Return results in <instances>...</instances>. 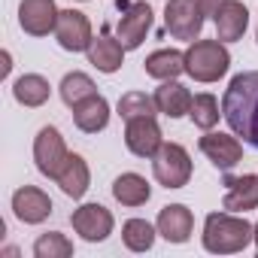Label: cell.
Returning a JSON list of instances; mask_svg holds the SVG:
<instances>
[{
  "mask_svg": "<svg viewBox=\"0 0 258 258\" xmlns=\"http://www.w3.org/2000/svg\"><path fill=\"white\" fill-rule=\"evenodd\" d=\"M55 37H58V46L64 52H88V46L94 40L88 16L79 10H61L58 25H55Z\"/></svg>",
  "mask_w": 258,
  "mask_h": 258,
  "instance_id": "52a82bcc",
  "label": "cell"
},
{
  "mask_svg": "<svg viewBox=\"0 0 258 258\" xmlns=\"http://www.w3.org/2000/svg\"><path fill=\"white\" fill-rule=\"evenodd\" d=\"M155 228L167 243H185L195 231V216L185 204H167V207H161Z\"/></svg>",
  "mask_w": 258,
  "mask_h": 258,
  "instance_id": "5bb4252c",
  "label": "cell"
},
{
  "mask_svg": "<svg viewBox=\"0 0 258 258\" xmlns=\"http://www.w3.org/2000/svg\"><path fill=\"white\" fill-rule=\"evenodd\" d=\"M164 25L176 40H198L204 31V10L198 0H167Z\"/></svg>",
  "mask_w": 258,
  "mask_h": 258,
  "instance_id": "5b68a950",
  "label": "cell"
},
{
  "mask_svg": "<svg viewBox=\"0 0 258 258\" xmlns=\"http://www.w3.org/2000/svg\"><path fill=\"white\" fill-rule=\"evenodd\" d=\"M34 255L37 258H70L73 255V243L61 231H49V234H40L37 237Z\"/></svg>",
  "mask_w": 258,
  "mask_h": 258,
  "instance_id": "83f0119b",
  "label": "cell"
},
{
  "mask_svg": "<svg viewBox=\"0 0 258 258\" xmlns=\"http://www.w3.org/2000/svg\"><path fill=\"white\" fill-rule=\"evenodd\" d=\"M55 182L61 185V191H64L67 198L79 201V198L88 191V185H91V173H88L85 158H82V155H67V161H64L61 173L55 176Z\"/></svg>",
  "mask_w": 258,
  "mask_h": 258,
  "instance_id": "ffe728a7",
  "label": "cell"
},
{
  "mask_svg": "<svg viewBox=\"0 0 258 258\" xmlns=\"http://www.w3.org/2000/svg\"><path fill=\"white\" fill-rule=\"evenodd\" d=\"M213 22H216V40H222V43H237V40L246 34L249 10L240 4V0H225V4L216 10Z\"/></svg>",
  "mask_w": 258,
  "mask_h": 258,
  "instance_id": "9a60e30c",
  "label": "cell"
},
{
  "mask_svg": "<svg viewBox=\"0 0 258 258\" xmlns=\"http://www.w3.org/2000/svg\"><path fill=\"white\" fill-rule=\"evenodd\" d=\"M13 94H16V100H19L22 106H43V103L49 100V94H52V85H49V79H43L40 73H25V76L16 79Z\"/></svg>",
  "mask_w": 258,
  "mask_h": 258,
  "instance_id": "603a6c76",
  "label": "cell"
},
{
  "mask_svg": "<svg viewBox=\"0 0 258 258\" xmlns=\"http://www.w3.org/2000/svg\"><path fill=\"white\" fill-rule=\"evenodd\" d=\"M161 127L155 121V115H143V118H131L124 124V146L131 149L137 158H152L161 149Z\"/></svg>",
  "mask_w": 258,
  "mask_h": 258,
  "instance_id": "9c48e42d",
  "label": "cell"
},
{
  "mask_svg": "<svg viewBox=\"0 0 258 258\" xmlns=\"http://www.w3.org/2000/svg\"><path fill=\"white\" fill-rule=\"evenodd\" d=\"M112 198L121 207H143L152 198V185L140 176V173H121L112 182Z\"/></svg>",
  "mask_w": 258,
  "mask_h": 258,
  "instance_id": "7402d4cb",
  "label": "cell"
},
{
  "mask_svg": "<svg viewBox=\"0 0 258 258\" xmlns=\"http://www.w3.org/2000/svg\"><path fill=\"white\" fill-rule=\"evenodd\" d=\"M222 115L231 131L243 137V143L258 149V70L237 73L228 82V91L222 97Z\"/></svg>",
  "mask_w": 258,
  "mask_h": 258,
  "instance_id": "6da1fadb",
  "label": "cell"
},
{
  "mask_svg": "<svg viewBox=\"0 0 258 258\" xmlns=\"http://www.w3.org/2000/svg\"><path fill=\"white\" fill-rule=\"evenodd\" d=\"M61 10L55 7V0H22L19 4V25L31 37H46L55 31Z\"/></svg>",
  "mask_w": 258,
  "mask_h": 258,
  "instance_id": "30bf717a",
  "label": "cell"
},
{
  "mask_svg": "<svg viewBox=\"0 0 258 258\" xmlns=\"http://www.w3.org/2000/svg\"><path fill=\"white\" fill-rule=\"evenodd\" d=\"M70 222L73 231L88 243H103L112 234V213L100 204H82L79 210H73Z\"/></svg>",
  "mask_w": 258,
  "mask_h": 258,
  "instance_id": "ba28073f",
  "label": "cell"
},
{
  "mask_svg": "<svg viewBox=\"0 0 258 258\" xmlns=\"http://www.w3.org/2000/svg\"><path fill=\"white\" fill-rule=\"evenodd\" d=\"M143 70H146V76L161 79V82L176 79L179 73H185V52H176V49H158V52H152V55L143 61Z\"/></svg>",
  "mask_w": 258,
  "mask_h": 258,
  "instance_id": "44dd1931",
  "label": "cell"
},
{
  "mask_svg": "<svg viewBox=\"0 0 258 258\" xmlns=\"http://www.w3.org/2000/svg\"><path fill=\"white\" fill-rule=\"evenodd\" d=\"M191 100H195V97L188 94V88L179 85L176 79H167V82H161V85L155 88V106H158V112H164L167 118H182V115H188Z\"/></svg>",
  "mask_w": 258,
  "mask_h": 258,
  "instance_id": "d6986e66",
  "label": "cell"
},
{
  "mask_svg": "<svg viewBox=\"0 0 258 258\" xmlns=\"http://www.w3.org/2000/svg\"><path fill=\"white\" fill-rule=\"evenodd\" d=\"M13 64H10V52H4V67H0V76H10Z\"/></svg>",
  "mask_w": 258,
  "mask_h": 258,
  "instance_id": "f546056e",
  "label": "cell"
},
{
  "mask_svg": "<svg viewBox=\"0 0 258 258\" xmlns=\"http://www.w3.org/2000/svg\"><path fill=\"white\" fill-rule=\"evenodd\" d=\"M201 4V10H204V16H216V10L225 4V0H198Z\"/></svg>",
  "mask_w": 258,
  "mask_h": 258,
  "instance_id": "f1b7e54d",
  "label": "cell"
},
{
  "mask_svg": "<svg viewBox=\"0 0 258 258\" xmlns=\"http://www.w3.org/2000/svg\"><path fill=\"white\" fill-rule=\"evenodd\" d=\"M67 146H64V137H61V131L58 127H52V124H46L43 131L37 134V140H34V161H37V170L43 173V176H49V179H55L58 173H61V167H64V161H67Z\"/></svg>",
  "mask_w": 258,
  "mask_h": 258,
  "instance_id": "8992f818",
  "label": "cell"
},
{
  "mask_svg": "<svg viewBox=\"0 0 258 258\" xmlns=\"http://www.w3.org/2000/svg\"><path fill=\"white\" fill-rule=\"evenodd\" d=\"M188 115H191V121L201 127V131H213V127L219 124V115H222L219 112V100L213 94H195Z\"/></svg>",
  "mask_w": 258,
  "mask_h": 258,
  "instance_id": "4316f807",
  "label": "cell"
},
{
  "mask_svg": "<svg viewBox=\"0 0 258 258\" xmlns=\"http://www.w3.org/2000/svg\"><path fill=\"white\" fill-rule=\"evenodd\" d=\"M231 67V55L222 40H195L185 49V73L195 82H219Z\"/></svg>",
  "mask_w": 258,
  "mask_h": 258,
  "instance_id": "3957f363",
  "label": "cell"
},
{
  "mask_svg": "<svg viewBox=\"0 0 258 258\" xmlns=\"http://www.w3.org/2000/svg\"><path fill=\"white\" fill-rule=\"evenodd\" d=\"M255 246H258V225H255Z\"/></svg>",
  "mask_w": 258,
  "mask_h": 258,
  "instance_id": "4dcf8cb0",
  "label": "cell"
},
{
  "mask_svg": "<svg viewBox=\"0 0 258 258\" xmlns=\"http://www.w3.org/2000/svg\"><path fill=\"white\" fill-rule=\"evenodd\" d=\"M255 240V225L231 213H210L204 222V249L213 255L243 252Z\"/></svg>",
  "mask_w": 258,
  "mask_h": 258,
  "instance_id": "7a4b0ae2",
  "label": "cell"
},
{
  "mask_svg": "<svg viewBox=\"0 0 258 258\" xmlns=\"http://www.w3.org/2000/svg\"><path fill=\"white\" fill-rule=\"evenodd\" d=\"M121 240L131 252H149L155 243V228L146 219H127L121 228Z\"/></svg>",
  "mask_w": 258,
  "mask_h": 258,
  "instance_id": "d4e9b609",
  "label": "cell"
},
{
  "mask_svg": "<svg viewBox=\"0 0 258 258\" xmlns=\"http://www.w3.org/2000/svg\"><path fill=\"white\" fill-rule=\"evenodd\" d=\"M152 28V7L149 4H124V13L118 19V43L124 49H137L146 40V31Z\"/></svg>",
  "mask_w": 258,
  "mask_h": 258,
  "instance_id": "8fae6325",
  "label": "cell"
},
{
  "mask_svg": "<svg viewBox=\"0 0 258 258\" xmlns=\"http://www.w3.org/2000/svg\"><path fill=\"white\" fill-rule=\"evenodd\" d=\"M152 173L155 182L164 188H182L191 179V158L185 146L179 143H161V149L152 155Z\"/></svg>",
  "mask_w": 258,
  "mask_h": 258,
  "instance_id": "277c9868",
  "label": "cell"
},
{
  "mask_svg": "<svg viewBox=\"0 0 258 258\" xmlns=\"http://www.w3.org/2000/svg\"><path fill=\"white\" fill-rule=\"evenodd\" d=\"M91 94H97V85H94V79L88 76V73H79V70H73V73H67L64 79H61V100L73 109L76 103H82L85 97H91Z\"/></svg>",
  "mask_w": 258,
  "mask_h": 258,
  "instance_id": "cb8c5ba5",
  "label": "cell"
},
{
  "mask_svg": "<svg viewBox=\"0 0 258 258\" xmlns=\"http://www.w3.org/2000/svg\"><path fill=\"white\" fill-rule=\"evenodd\" d=\"M198 146H201V152L213 161V167H219V170H231V167H237L240 158H243L240 140L231 137V134H222V131H219V134H216V131H207Z\"/></svg>",
  "mask_w": 258,
  "mask_h": 258,
  "instance_id": "7c38bea8",
  "label": "cell"
},
{
  "mask_svg": "<svg viewBox=\"0 0 258 258\" xmlns=\"http://www.w3.org/2000/svg\"><path fill=\"white\" fill-rule=\"evenodd\" d=\"M13 213H16V219L25 222V225H40V222L49 219L52 201H49V195H46L43 188H37V185H22V188L13 195Z\"/></svg>",
  "mask_w": 258,
  "mask_h": 258,
  "instance_id": "4fadbf2b",
  "label": "cell"
},
{
  "mask_svg": "<svg viewBox=\"0 0 258 258\" xmlns=\"http://www.w3.org/2000/svg\"><path fill=\"white\" fill-rule=\"evenodd\" d=\"M158 106H155V97L143 94V91H127L118 97V115L124 121H131V118H143V115H155Z\"/></svg>",
  "mask_w": 258,
  "mask_h": 258,
  "instance_id": "484cf974",
  "label": "cell"
},
{
  "mask_svg": "<svg viewBox=\"0 0 258 258\" xmlns=\"http://www.w3.org/2000/svg\"><path fill=\"white\" fill-rule=\"evenodd\" d=\"M88 61H91L100 73H115V70L124 64V46H121L118 40H112L109 31L103 28L100 37H94L91 46H88Z\"/></svg>",
  "mask_w": 258,
  "mask_h": 258,
  "instance_id": "ac0fdd59",
  "label": "cell"
},
{
  "mask_svg": "<svg viewBox=\"0 0 258 258\" xmlns=\"http://www.w3.org/2000/svg\"><path fill=\"white\" fill-rule=\"evenodd\" d=\"M79 4H85V0H79Z\"/></svg>",
  "mask_w": 258,
  "mask_h": 258,
  "instance_id": "1f68e13d",
  "label": "cell"
},
{
  "mask_svg": "<svg viewBox=\"0 0 258 258\" xmlns=\"http://www.w3.org/2000/svg\"><path fill=\"white\" fill-rule=\"evenodd\" d=\"M73 121L82 134H97L109 124V103L103 94H91L73 106Z\"/></svg>",
  "mask_w": 258,
  "mask_h": 258,
  "instance_id": "e0dca14e",
  "label": "cell"
},
{
  "mask_svg": "<svg viewBox=\"0 0 258 258\" xmlns=\"http://www.w3.org/2000/svg\"><path fill=\"white\" fill-rule=\"evenodd\" d=\"M225 210L231 213H246L258 207V176H225Z\"/></svg>",
  "mask_w": 258,
  "mask_h": 258,
  "instance_id": "2e32d148",
  "label": "cell"
}]
</instances>
